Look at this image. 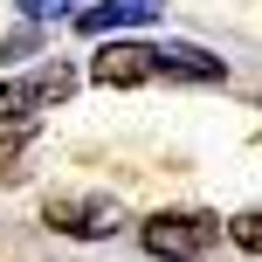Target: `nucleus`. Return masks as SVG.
<instances>
[{
	"label": "nucleus",
	"mask_w": 262,
	"mask_h": 262,
	"mask_svg": "<svg viewBox=\"0 0 262 262\" xmlns=\"http://www.w3.org/2000/svg\"><path fill=\"white\" fill-rule=\"evenodd\" d=\"M62 14H76V0H21V21H35V28L62 21Z\"/></svg>",
	"instance_id": "obj_8"
},
{
	"label": "nucleus",
	"mask_w": 262,
	"mask_h": 262,
	"mask_svg": "<svg viewBox=\"0 0 262 262\" xmlns=\"http://www.w3.org/2000/svg\"><path fill=\"white\" fill-rule=\"evenodd\" d=\"M228 242H235V249H249V255H262V207L235 214V221H228Z\"/></svg>",
	"instance_id": "obj_7"
},
{
	"label": "nucleus",
	"mask_w": 262,
	"mask_h": 262,
	"mask_svg": "<svg viewBox=\"0 0 262 262\" xmlns=\"http://www.w3.org/2000/svg\"><path fill=\"white\" fill-rule=\"evenodd\" d=\"M166 0H104V7H83L76 28L83 35H111V28H138V21H159Z\"/></svg>",
	"instance_id": "obj_6"
},
{
	"label": "nucleus",
	"mask_w": 262,
	"mask_h": 262,
	"mask_svg": "<svg viewBox=\"0 0 262 262\" xmlns=\"http://www.w3.org/2000/svg\"><path fill=\"white\" fill-rule=\"evenodd\" d=\"M138 242H145V255H159V262H186V255H200V249H214V242H221V221H214V214H200V207L152 214V221L138 228Z\"/></svg>",
	"instance_id": "obj_1"
},
{
	"label": "nucleus",
	"mask_w": 262,
	"mask_h": 262,
	"mask_svg": "<svg viewBox=\"0 0 262 262\" xmlns=\"http://www.w3.org/2000/svg\"><path fill=\"white\" fill-rule=\"evenodd\" d=\"M69 90H76V69H69V62H41V69H28V76H7V83H0V118L55 111Z\"/></svg>",
	"instance_id": "obj_2"
},
{
	"label": "nucleus",
	"mask_w": 262,
	"mask_h": 262,
	"mask_svg": "<svg viewBox=\"0 0 262 262\" xmlns=\"http://www.w3.org/2000/svg\"><path fill=\"white\" fill-rule=\"evenodd\" d=\"M41 221L55 228V235H76V242H111L118 235V200H104V193H90V200H49V214Z\"/></svg>",
	"instance_id": "obj_3"
},
{
	"label": "nucleus",
	"mask_w": 262,
	"mask_h": 262,
	"mask_svg": "<svg viewBox=\"0 0 262 262\" xmlns=\"http://www.w3.org/2000/svg\"><path fill=\"white\" fill-rule=\"evenodd\" d=\"M159 76L166 83H221L228 62L207 55V49H193V41H166V49H159Z\"/></svg>",
	"instance_id": "obj_5"
},
{
	"label": "nucleus",
	"mask_w": 262,
	"mask_h": 262,
	"mask_svg": "<svg viewBox=\"0 0 262 262\" xmlns=\"http://www.w3.org/2000/svg\"><path fill=\"white\" fill-rule=\"evenodd\" d=\"M90 76L104 83V90H138V83L159 76V49L152 41H111V49H97Z\"/></svg>",
	"instance_id": "obj_4"
},
{
	"label": "nucleus",
	"mask_w": 262,
	"mask_h": 262,
	"mask_svg": "<svg viewBox=\"0 0 262 262\" xmlns=\"http://www.w3.org/2000/svg\"><path fill=\"white\" fill-rule=\"evenodd\" d=\"M35 41H41V28L28 21V28H21V35H14V41H7V49H0V55H7V62H21V55H35Z\"/></svg>",
	"instance_id": "obj_9"
}]
</instances>
